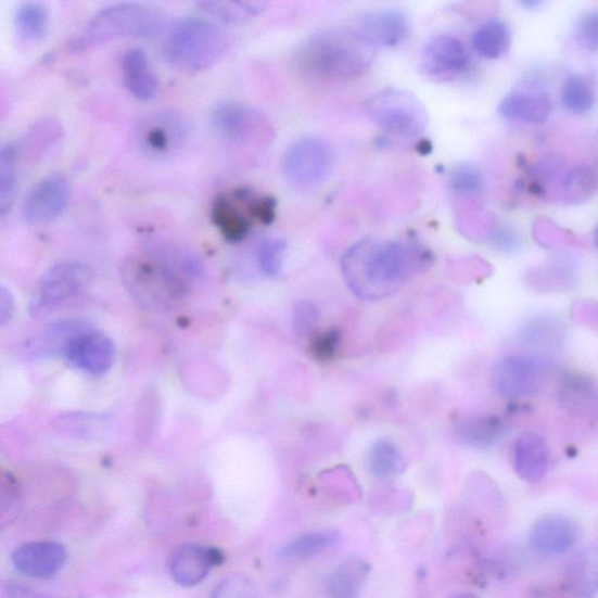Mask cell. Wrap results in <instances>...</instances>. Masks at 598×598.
<instances>
[{"instance_id": "obj_1", "label": "cell", "mask_w": 598, "mask_h": 598, "mask_svg": "<svg viewBox=\"0 0 598 598\" xmlns=\"http://www.w3.org/2000/svg\"><path fill=\"white\" fill-rule=\"evenodd\" d=\"M433 260V254L417 242L366 240L343 256L342 271L358 297L379 300L431 268Z\"/></svg>"}, {"instance_id": "obj_2", "label": "cell", "mask_w": 598, "mask_h": 598, "mask_svg": "<svg viewBox=\"0 0 598 598\" xmlns=\"http://www.w3.org/2000/svg\"><path fill=\"white\" fill-rule=\"evenodd\" d=\"M377 49L356 28L328 29L306 40L297 63L306 73L328 80H352L370 68Z\"/></svg>"}, {"instance_id": "obj_3", "label": "cell", "mask_w": 598, "mask_h": 598, "mask_svg": "<svg viewBox=\"0 0 598 598\" xmlns=\"http://www.w3.org/2000/svg\"><path fill=\"white\" fill-rule=\"evenodd\" d=\"M229 48L225 30L208 20L188 17L175 23L164 39L167 63L196 73L217 65Z\"/></svg>"}, {"instance_id": "obj_4", "label": "cell", "mask_w": 598, "mask_h": 598, "mask_svg": "<svg viewBox=\"0 0 598 598\" xmlns=\"http://www.w3.org/2000/svg\"><path fill=\"white\" fill-rule=\"evenodd\" d=\"M164 25V14L143 3H117L97 12L73 41L74 50H87L115 39L155 35Z\"/></svg>"}, {"instance_id": "obj_5", "label": "cell", "mask_w": 598, "mask_h": 598, "mask_svg": "<svg viewBox=\"0 0 598 598\" xmlns=\"http://www.w3.org/2000/svg\"><path fill=\"white\" fill-rule=\"evenodd\" d=\"M93 281V270L79 260H63L42 275L37 283L28 311L41 318L63 308L68 302L86 293Z\"/></svg>"}, {"instance_id": "obj_6", "label": "cell", "mask_w": 598, "mask_h": 598, "mask_svg": "<svg viewBox=\"0 0 598 598\" xmlns=\"http://www.w3.org/2000/svg\"><path fill=\"white\" fill-rule=\"evenodd\" d=\"M191 132L188 117L174 110L150 112L136 122L133 142L142 155L167 160L187 144Z\"/></svg>"}, {"instance_id": "obj_7", "label": "cell", "mask_w": 598, "mask_h": 598, "mask_svg": "<svg viewBox=\"0 0 598 598\" xmlns=\"http://www.w3.org/2000/svg\"><path fill=\"white\" fill-rule=\"evenodd\" d=\"M365 111L382 130L396 136H418L427 126L422 103L400 89L379 91L366 101Z\"/></svg>"}, {"instance_id": "obj_8", "label": "cell", "mask_w": 598, "mask_h": 598, "mask_svg": "<svg viewBox=\"0 0 598 598\" xmlns=\"http://www.w3.org/2000/svg\"><path fill=\"white\" fill-rule=\"evenodd\" d=\"M333 167L331 148L316 137H305L284 152L282 171L291 186L311 189L329 179Z\"/></svg>"}, {"instance_id": "obj_9", "label": "cell", "mask_w": 598, "mask_h": 598, "mask_svg": "<svg viewBox=\"0 0 598 598\" xmlns=\"http://www.w3.org/2000/svg\"><path fill=\"white\" fill-rule=\"evenodd\" d=\"M211 125L224 140L243 145L265 144L272 133L265 115L249 104L236 101H225L214 106Z\"/></svg>"}, {"instance_id": "obj_10", "label": "cell", "mask_w": 598, "mask_h": 598, "mask_svg": "<svg viewBox=\"0 0 598 598\" xmlns=\"http://www.w3.org/2000/svg\"><path fill=\"white\" fill-rule=\"evenodd\" d=\"M548 365L540 357L514 355L498 362L494 372L497 392L511 398L538 393L546 381Z\"/></svg>"}, {"instance_id": "obj_11", "label": "cell", "mask_w": 598, "mask_h": 598, "mask_svg": "<svg viewBox=\"0 0 598 598\" xmlns=\"http://www.w3.org/2000/svg\"><path fill=\"white\" fill-rule=\"evenodd\" d=\"M71 194L72 187L66 176L53 174L43 177L25 195L24 220L30 225L54 221L66 211Z\"/></svg>"}, {"instance_id": "obj_12", "label": "cell", "mask_w": 598, "mask_h": 598, "mask_svg": "<svg viewBox=\"0 0 598 598\" xmlns=\"http://www.w3.org/2000/svg\"><path fill=\"white\" fill-rule=\"evenodd\" d=\"M63 357L79 371L100 377L111 370L116 357V347L109 335L89 329L74 336Z\"/></svg>"}, {"instance_id": "obj_13", "label": "cell", "mask_w": 598, "mask_h": 598, "mask_svg": "<svg viewBox=\"0 0 598 598\" xmlns=\"http://www.w3.org/2000/svg\"><path fill=\"white\" fill-rule=\"evenodd\" d=\"M470 65L466 44L456 37L440 36L429 41L421 54L423 74L436 81H449Z\"/></svg>"}, {"instance_id": "obj_14", "label": "cell", "mask_w": 598, "mask_h": 598, "mask_svg": "<svg viewBox=\"0 0 598 598\" xmlns=\"http://www.w3.org/2000/svg\"><path fill=\"white\" fill-rule=\"evenodd\" d=\"M67 550L52 542L25 544L13 551L12 563L22 575L46 580L54 576L65 565Z\"/></svg>"}, {"instance_id": "obj_15", "label": "cell", "mask_w": 598, "mask_h": 598, "mask_svg": "<svg viewBox=\"0 0 598 598\" xmlns=\"http://www.w3.org/2000/svg\"><path fill=\"white\" fill-rule=\"evenodd\" d=\"M356 29L376 49H389L397 48L409 38L411 25L403 12L379 10L364 14Z\"/></svg>"}, {"instance_id": "obj_16", "label": "cell", "mask_w": 598, "mask_h": 598, "mask_svg": "<svg viewBox=\"0 0 598 598\" xmlns=\"http://www.w3.org/2000/svg\"><path fill=\"white\" fill-rule=\"evenodd\" d=\"M578 526L575 521L561 514L546 516L532 526L530 542L544 556H559L570 550L577 542Z\"/></svg>"}, {"instance_id": "obj_17", "label": "cell", "mask_w": 598, "mask_h": 598, "mask_svg": "<svg viewBox=\"0 0 598 598\" xmlns=\"http://www.w3.org/2000/svg\"><path fill=\"white\" fill-rule=\"evenodd\" d=\"M217 560L216 551L190 544L176 551L168 564V570L179 586L191 588L207 577Z\"/></svg>"}, {"instance_id": "obj_18", "label": "cell", "mask_w": 598, "mask_h": 598, "mask_svg": "<svg viewBox=\"0 0 598 598\" xmlns=\"http://www.w3.org/2000/svg\"><path fill=\"white\" fill-rule=\"evenodd\" d=\"M93 329L85 319L67 318L53 321L46 327L34 341L28 343L26 352L34 358L64 356V352L74 336Z\"/></svg>"}, {"instance_id": "obj_19", "label": "cell", "mask_w": 598, "mask_h": 598, "mask_svg": "<svg viewBox=\"0 0 598 598\" xmlns=\"http://www.w3.org/2000/svg\"><path fill=\"white\" fill-rule=\"evenodd\" d=\"M120 68L123 82L133 98L141 101L156 98L160 87L158 79L142 49L133 48L123 53Z\"/></svg>"}, {"instance_id": "obj_20", "label": "cell", "mask_w": 598, "mask_h": 598, "mask_svg": "<svg viewBox=\"0 0 598 598\" xmlns=\"http://www.w3.org/2000/svg\"><path fill=\"white\" fill-rule=\"evenodd\" d=\"M550 459L546 440L533 433L521 435L514 446V469L520 479L539 482L544 479Z\"/></svg>"}, {"instance_id": "obj_21", "label": "cell", "mask_w": 598, "mask_h": 598, "mask_svg": "<svg viewBox=\"0 0 598 598\" xmlns=\"http://www.w3.org/2000/svg\"><path fill=\"white\" fill-rule=\"evenodd\" d=\"M499 114L504 119L542 125L551 114V101L545 93L514 91L501 101Z\"/></svg>"}, {"instance_id": "obj_22", "label": "cell", "mask_w": 598, "mask_h": 598, "mask_svg": "<svg viewBox=\"0 0 598 598\" xmlns=\"http://www.w3.org/2000/svg\"><path fill=\"white\" fill-rule=\"evenodd\" d=\"M370 565L360 559H349L330 574L326 582L329 598H358Z\"/></svg>"}, {"instance_id": "obj_23", "label": "cell", "mask_w": 598, "mask_h": 598, "mask_svg": "<svg viewBox=\"0 0 598 598\" xmlns=\"http://www.w3.org/2000/svg\"><path fill=\"white\" fill-rule=\"evenodd\" d=\"M209 17L228 25H241L257 17L266 11L267 2L259 0H239V2H226V0H203L196 4Z\"/></svg>"}, {"instance_id": "obj_24", "label": "cell", "mask_w": 598, "mask_h": 598, "mask_svg": "<svg viewBox=\"0 0 598 598\" xmlns=\"http://www.w3.org/2000/svg\"><path fill=\"white\" fill-rule=\"evenodd\" d=\"M50 10L41 2H23L14 13V27L20 38L28 42H37L48 35Z\"/></svg>"}, {"instance_id": "obj_25", "label": "cell", "mask_w": 598, "mask_h": 598, "mask_svg": "<svg viewBox=\"0 0 598 598\" xmlns=\"http://www.w3.org/2000/svg\"><path fill=\"white\" fill-rule=\"evenodd\" d=\"M471 43L474 52L482 58L498 59L510 49V28L501 20H491L473 34Z\"/></svg>"}, {"instance_id": "obj_26", "label": "cell", "mask_w": 598, "mask_h": 598, "mask_svg": "<svg viewBox=\"0 0 598 598\" xmlns=\"http://www.w3.org/2000/svg\"><path fill=\"white\" fill-rule=\"evenodd\" d=\"M505 425L497 417H470L457 424V436L473 448L493 446L504 434Z\"/></svg>"}, {"instance_id": "obj_27", "label": "cell", "mask_w": 598, "mask_h": 598, "mask_svg": "<svg viewBox=\"0 0 598 598\" xmlns=\"http://www.w3.org/2000/svg\"><path fill=\"white\" fill-rule=\"evenodd\" d=\"M212 220L224 238L231 242L243 240L252 229L250 219L227 196H218L214 201Z\"/></svg>"}, {"instance_id": "obj_28", "label": "cell", "mask_w": 598, "mask_h": 598, "mask_svg": "<svg viewBox=\"0 0 598 598\" xmlns=\"http://www.w3.org/2000/svg\"><path fill=\"white\" fill-rule=\"evenodd\" d=\"M341 544V535L335 532H310L298 535L281 550L288 560H309Z\"/></svg>"}, {"instance_id": "obj_29", "label": "cell", "mask_w": 598, "mask_h": 598, "mask_svg": "<svg viewBox=\"0 0 598 598\" xmlns=\"http://www.w3.org/2000/svg\"><path fill=\"white\" fill-rule=\"evenodd\" d=\"M21 155V147L14 142H8L0 149V213L7 217L17 190V167Z\"/></svg>"}, {"instance_id": "obj_30", "label": "cell", "mask_w": 598, "mask_h": 598, "mask_svg": "<svg viewBox=\"0 0 598 598\" xmlns=\"http://www.w3.org/2000/svg\"><path fill=\"white\" fill-rule=\"evenodd\" d=\"M368 469L378 479H393L405 471L406 462L393 442L381 438L368 454Z\"/></svg>"}, {"instance_id": "obj_31", "label": "cell", "mask_w": 598, "mask_h": 598, "mask_svg": "<svg viewBox=\"0 0 598 598\" xmlns=\"http://www.w3.org/2000/svg\"><path fill=\"white\" fill-rule=\"evenodd\" d=\"M595 102V89L586 76L573 74L567 78L561 88V103L567 111L586 114L593 110Z\"/></svg>"}, {"instance_id": "obj_32", "label": "cell", "mask_w": 598, "mask_h": 598, "mask_svg": "<svg viewBox=\"0 0 598 598\" xmlns=\"http://www.w3.org/2000/svg\"><path fill=\"white\" fill-rule=\"evenodd\" d=\"M61 135H63V129L56 120L50 118L39 120L26 136L24 145L27 155L35 160L44 156L58 144Z\"/></svg>"}, {"instance_id": "obj_33", "label": "cell", "mask_w": 598, "mask_h": 598, "mask_svg": "<svg viewBox=\"0 0 598 598\" xmlns=\"http://www.w3.org/2000/svg\"><path fill=\"white\" fill-rule=\"evenodd\" d=\"M287 242L282 239H267L258 245L257 264L268 278H276L282 271Z\"/></svg>"}, {"instance_id": "obj_34", "label": "cell", "mask_w": 598, "mask_h": 598, "mask_svg": "<svg viewBox=\"0 0 598 598\" xmlns=\"http://www.w3.org/2000/svg\"><path fill=\"white\" fill-rule=\"evenodd\" d=\"M451 188L461 193L478 194L482 191L484 181L479 168L461 165L456 168L450 178Z\"/></svg>"}, {"instance_id": "obj_35", "label": "cell", "mask_w": 598, "mask_h": 598, "mask_svg": "<svg viewBox=\"0 0 598 598\" xmlns=\"http://www.w3.org/2000/svg\"><path fill=\"white\" fill-rule=\"evenodd\" d=\"M237 199L250 205V213L254 218L265 225H270L276 218V201L271 196L252 198V192L241 189L237 192Z\"/></svg>"}, {"instance_id": "obj_36", "label": "cell", "mask_w": 598, "mask_h": 598, "mask_svg": "<svg viewBox=\"0 0 598 598\" xmlns=\"http://www.w3.org/2000/svg\"><path fill=\"white\" fill-rule=\"evenodd\" d=\"M578 43L589 52L598 51V10L582 15L575 29Z\"/></svg>"}, {"instance_id": "obj_37", "label": "cell", "mask_w": 598, "mask_h": 598, "mask_svg": "<svg viewBox=\"0 0 598 598\" xmlns=\"http://www.w3.org/2000/svg\"><path fill=\"white\" fill-rule=\"evenodd\" d=\"M212 598H256V593L249 578L231 576L224 578L221 584L214 588Z\"/></svg>"}, {"instance_id": "obj_38", "label": "cell", "mask_w": 598, "mask_h": 598, "mask_svg": "<svg viewBox=\"0 0 598 598\" xmlns=\"http://www.w3.org/2000/svg\"><path fill=\"white\" fill-rule=\"evenodd\" d=\"M60 425L67 429L74 436L87 438L88 436H96L100 432L99 427L96 425H105V423L102 418L74 413L72 417H66Z\"/></svg>"}, {"instance_id": "obj_39", "label": "cell", "mask_w": 598, "mask_h": 598, "mask_svg": "<svg viewBox=\"0 0 598 598\" xmlns=\"http://www.w3.org/2000/svg\"><path fill=\"white\" fill-rule=\"evenodd\" d=\"M319 313L316 306L310 303H301L294 313L295 329L298 333L310 331L318 321Z\"/></svg>"}, {"instance_id": "obj_40", "label": "cell", "mask_w": 598, "mask_h": 598, "mask_svg": "<svg viewBox=\"0 0 598 598\" xmlns=\"http://www.w3.org/2000/svg\"><path fill=\"white\" fill-rule=\"evenodd\" d=\"M15 310L14 301L5 285L0 287V327L10 323Z\"/></svg>"}, {"instance_id": "obj_41", "label": "cell", "mask_w": 598, "mask_h": 598, "mask_svg": "<svg viewBox=\"0 0 598 598\" xmlns=\"http://www.w3.org/2000/svg\"><path fill=\"white\" fill-rule=\"evenodd\" d=\"M339 334L335 332H329L321 336L315 346V352L320 358H328L333 355L336 344H339Z\"/></svg>"}, {"instance_id": "obj_42", "label": "cell", "mask_w": 598, "mask_h": 598, "mask_svg": "<svg viewBox=\"0 0 598 598\" xmlns=\"http://www.w3.org/2000/svg\"><path fill=\"white\" fill-rule=\"evenodd\" d=\"M495 244L504 251L513 250L518 244V239L509 228H499L495 234Z\"/></svg>"}, {"instance_id": "obj_43", "label": "cell", "mask_w": 598, "mask_h": 598, "mask_svg": "<svg viewBox=\"0 0 598 598\" xmlns=\"http://www.w3.org/2000/svg\"><path fill=\"white\" fill-rule=\"evenodd\" d=\"M428 142H422L420 145H419V151L423 150L422 153H428V152H431L432 151V145L431 144H428Z\"/></svg>"}, {"instance_id": "obj_44", "label": "cell", "mask_w": 598, "mask_h": 598, "mask_svg": "<svg viewBox=\"0 0 598 598\" xmlns=\"http://www.w3.org/2000/svg\"><path fill=\"white\" fill-rule=\"evenodd\" d=\"M454 598H478V597L472 595V594H462V595H458Z\"/></svg>"}, {"instance_id": "obj_45", "label": "cell", "mask_w": 598, "mask_h": 598, "mask_svg": "<svg viewBox=\"0 0 598 598\" xmlns=\"http://www.w3.org/2000/svg\"><path fill=\"white\" fill-rule=\"evenodd\" d=\"M595 242L598 247V226L596 227V231H595Z\"/></svg>"}]
</instances>
